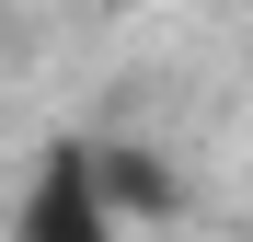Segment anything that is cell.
Returning a JSON list of instances; mask_svg holds the SVG:
<instances>
[{"label": "cell", "mask_w": 253, "mask_h": 242, "mask_svg": "<svg viewBox=\"0 0 253 242\" xmlns=\"http://www.w3.org/2000/svg\"><path fill=\"white\" fill-rule=\"evenodd\" d=\"M23 242H115V208L92 185V150H46L35 161V196H23Z\"/></svg>", "instance_id": "cell-1"}, {"label": "cell", "mask_w": 253, "mask_h": 242, "mask_svg": "<svg viewBox=\"0 0 253 242\" xmlns=\"http://www.w3.org/2000/svg\"><path fill=\"white\" fill-rule=\"evenodd\" d=\"M92 185H104L115 219H161V208H173V173H161L150 150H92Z\"/></svg>", "instance_id": "cell-2"}]
</instances>
